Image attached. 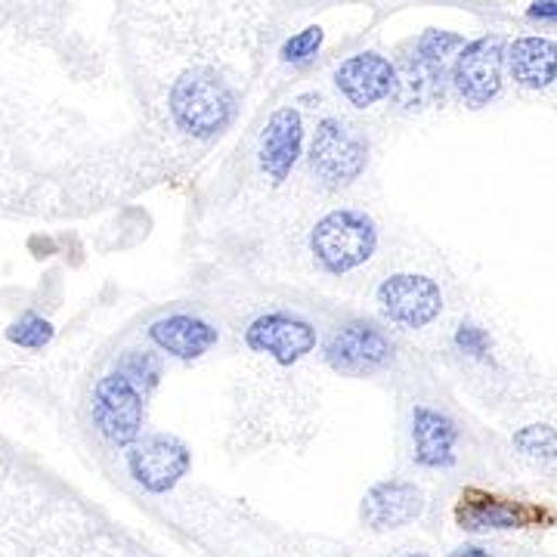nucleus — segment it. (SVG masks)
<instances>
[{
    "label": "nucleus",
    "mask_w": 557,
    "mask_h": 557,
    "mask_svg": "<svg viewBox=\"0 0 557 557\" xmlns=\"http://www.w3.org/2000/svg\"><path fill=\"white\" fill-rule=\"evenodd\" d=\"M119 372L139 391V384L152 387V384H156V379H159L161 369H159V359L156 357H149V354H139V350H131L127 357L121 359Z\"/></svg>",
    "instance_id": "4be33fe9"
},
{
    "label": "nucleus",
    "mask_w": 557,
    "mask_h": 557,
    "mask_svg": "<svg viewBox=\"0 0 557 557\" xmlns=\"http://www.w3.org/2000/svg\"><path fill=\"white\" fill-rule=\"evenodd\" d=\"M319 47H322V28L319 25H310V28H304L298 32L295 38H288L282 44V62H288V65H300V62L313 60L319 53Z\"/></svg>",
    "instance_id": "412c9836"
},
{
    "label": "nucleus",
    "mask_w": 557,
    "mask_h": 557,
    "mask_svg": "<svg viewBox=\"0 0 557 557\" xmlns=\"http://www.w3.org/2000/svg\"><path fill=\"white\" fill-rule=\"evenodd\" d=\"M245 341L255 354H267L282 366H292L317 347V329L300 317L267 313V317H258L248 325Z\"/></svg>",
    "instance_id": "0eeeda50"
},
{
    "label": "nucleus",
    "mask_w": 557,
    "mask_h": 557,
    "mask_svg": "<svg viewBox=\"0 0 557 557\" xmlns=\"http://www.w3.org/2000/svg\"><path fill=\"white\" fill-rule=\"evenodd\" d=\"M369 146L357 127L341 119H322L310 146V168L329 186H347L366 171Z\"/></svg>",
    "instance_id": "7ed1b4c3"
},
{
    "label": "nucleus",
    "mask_w": 557,
    "mask_h": 557,
    "mask_svg": "<svg viewBox=\"0 0 557 557\" xmlns=\"http://www.w3.org/2000/svg\"><path fill=\"white\" fill-rule=\"evenodd\" d=\"M379 304L384 317L403 329H424L443 310V295L434 278L399 273L379 285Z\"/></svg>",
    "instance_id": "423d86ee"
},
{
    "label": "nucleus",
    "mask_w": 557,
    "mask_h": 557,
    "mask_svg": "<svg viewBox=\"0 0 557 557\" xmlns=\"http://www.w3.org/2000/svg\"><path fill=\"white\" fill-rule=\"evenodd\" d=\"M453 557H490V552H486V548H480V545H465V548L453 552Z\"/></svg>",
    "instance_id": "393cba45"
},
{
    "label": "nucleus",
    "mask_w": 557,
    "mask_h": 557,
    "mask_svg": "<svg viewBox=\"0 0 557 557\" xmlns=\"http://www.w3.org/2000/svg\"><path fill=\"white\" fill-rule=\"evenodd\" d=\"M131 478L137 480L143 490L149 493H168L180 483V478L189 471V449L177 437H149L127 458Z\"/></svg>",
    "instance_id": "1a4fd4ad"
},
{
    "label": "nucleus",
    "mask_w": 557,
    "mask_h": 557,
    "mask_svg": "<svg viewBox=\"0 0 557 557\" xmlns=\"http://www.w3.org/2000/svg\"><path fill=\"white\" fill-rule=\"evenodd\" d=\"M458 431L453 418H446L431 406L412 409V446L416 461L424 468H449L456 461Z\"/></svg>",
    "instance_id": "ddd939ff"
},
{
    "label": "nucleus",
    "mask_w": 557,
    "mask_h": 557,
    "mask_svg": "<svg viewBox=\"0 0 557 557\" xmlns=\"http://www.w3.org/2000/svg\"><path fill=\"white\" fill-rule=\"evenodd\" d=\"M508 72L527 90H545L557 81V40L518 38L505 50Z\"/></svg>",
    "instance_id": "2eb2a0df"
},
{
    "label": "nucleus",
    "mask_w": 557,
    "mask_h": 557,
    "mask_svg": "<svg viewBox=\"0 0 557 557\" xmlns=\"http://www.w3.org/2000/svg\"><path fill=\"white\" fill-rule=\"evenodd\" d=\"M335 84L350 106L369 109L397 90V65H391L381 53H357L335 69Z\"/></svg>",
    "instance_id": "9d476101"
},
{
    "label": "nucleus",
    "mask_w": 557,
    "mask_h": 557,
    "mask_svg": "<svg viewBox=\"0 0 557 557\" xmlns=\"http://www.w3.org/2000/svg\"><path fill=\"white\" fill-rule=\"evenodd\" d=\"M406 557H428V555H406Z\"/></svg>",
    "instance_id": "a878e982"
},
{
    "label": "nucleus",
    "mask_w": 557,
    "mask_h": 557,
    "mask_svg": "<svg viewBox=\"0 0 557 557\" xmlns=\"http://www.w3.org/2000/svg\"><path fill=\"white\" fill-rule=\"evenodd\" d=\"M530 16H533V20L557 22V0H542V3H533V7H530Z\"/></svg>",
    "instance_id": "b1692460"
},
{
    "label": "nucleus",
    "mask_w": 557,
    "mask_h": 557,
    "mask_svg": "<svg viewBox=\"0 0 557 557\" xmlns=\"http://www.w3.org/2000/svg\"><path fill=\"white\" fill-rule=\"evenodd\" d=\"M394 354L391 341L369 322H347L325 344V359L344 375H369Z\"/></svg>",
    "instance_id": "6e6552de"
},
{
    "label": "nucleus",
    "mask_w": 557,
    "mask_h": 557,
    "mask_svg": "<svg viewBox=\"0 0 557 557\" xmlns=\"http://www.w3.org/2000/svg\"><path fill=\"white\" fill-rule=\"evenodd\" d=\"M424 511V496L416 483L406 480H387L372 486L362 498V520L372 530H397L412 523Z\"/></svg>",
    "instance_id": "f8f14e48"
},
{
    "label": "nucleus",
    "mask_w": 557,
    "mask_h": 557,
    "mask_svg": "<svg viewBox=\"0 0 557 557\" xmlns=\"http://www.w3.org/2000/svg\"><path fill=\"white\" fill-rule=\"evenodd\" d=\"M456 347L461 354H468V357H486L490 354V335L480 329V325H458L456 332Z\"/></svg>",
    "instance_id": "5701e85b"
},
{
    "label": "nucleus",
    "mask_w": 557,
    "mask_h": 557,
    "mask_svg": "<svg viewBox=\"0 0 557 557\" xmlns=\"http://www.w3.org/2000/svg\"><path fill=\"white\" fill-rule=\"evenodd\" d=\"M515 446L520 449V456L552 461V458H557V431L548 424H530V428L515 434Z\"/></svg>",
    "instance_id": "6ab92c4d"
},
{
    "label": "nucleus",
    "mask_w": 557,
    "mask_h": 557,
    "mask_svg": "<svg viewBox=\"0 0 557 557\" xmlns=\"http://www.w3.org/2000/svg\"><path fill=\"white\" fill-rule=\"evenodd\" d=\"M458 523L468 530V533H486V530H515V527H523L527 523V515L502 502V498L480 496L478 502L471 498H461L458 505Z\"/></svg>",
    "instance_id": "f3484780"
},
{
    "label": "nucleus",
    "mask_w": 557,
    "mask_h": 557,
    "mask_svg": "<svg viewBox=\"0 0 557 557\" xmlns=\"http://www.w3.org/2000/svg\"><path fill=\"white\" fill-rule=\"evenodd\" d=\"M468 44H465V38L461 35H453V32H424L421 38H418V47L416 53L421 57V60L428 62H437V65H443L446 69V62L456 57L465 50Z\"/></svg>",
    "instance_id": "a211bd4d"
},
{
    "label": "nucleus",
    "mask_w": 557,
    "mask_h": 557,
    "mask_svg": "<svg viewBox=\"0 0 557 557\" xmlns=\"http://www.w3.org/2000/svg\"><path fill=\"white\" fill-rule=\"evenodd\" d=\"M300 146H304V124H300V115L285 106V109H276L263 134H260V149L258 161L260 171L273 183H282V180L292 174L295 161L300 156Z\"/></svg>",
    "instance_id": "9b49d317"
},
{
    "label": "nucleus",
    "mask_w": 557,
    "mask_h": 557,
    "mask_svg": "<svg viewBox=\"0 0 557 557\" xmlns=\"http://www.w3.org/2000/svg\"><path fill=\"white\" fill-rule=\"evenodd\" d=\"M310 248L317 255L319 267L325 273H350L362 267L366 260L375 255L379 248V230L372 218H366L362 211H350L341 208L319 220L313 236H310Z\"/></svg>",
    "instance_id": "f03ea898"
},
{
    "label": "nucleus",
    "mask_w": 557,
    "mask_h": 557,
    "mask_svg": "<svg viewBox=\"0 0 557 557\" xmlns=\"http://www.w3.org/2000/svg\"><path fill=\"white\" fill-rule=\"evenodd\" d=\"M443 75L446 69L437 62L421 60L418 53H412L409 60L399 62L397 69V100L406 109H424L431 102L443 100Z\"/></svg>",
    "instance_id": "dca6fc26"
},
{
    "label": "nucleus",
    "mask_w": 557,
    "mask_h": 557,
    "mask_svg": "<svg viewBox=\"0 0 557 557\" xmlns=\"http://www.w3.org/2000/svg\"><path fill=\"white\" fill-rule=\"evenodd\" d=\"M505 40L498 35L471 40L458 60L453 62V87L468 106H486L502 90V69H505Z\"/></svg>",
    "instance_id": "20e7f679"
},
{
    "label": "nucleus",
    "mask_w": 557,
    "mask_h": 557,
    "mask_svg": "<svg viewBox=\"0 0 557 557\" xmlns=\"http://www.w3.org/2000/svg\"><path fill=\"white\" fill-rule=\"evenodd\" d=\"M7 338L13 341V344H20V347H28V350H40V347H47L50 338H53V325H50L47 319L28 313V317H22L20 322L7 332Z\"/></svg>",
    "instance_id": "aec40b11"
},
{
    "label": "nucleus",
    "mask_w": 557,
    "mask_h": 557,
    "mask_svg": "<svg viewBox=\"0 0 557 557\" xmlns=\"http://www.w3.org/2000/svg\"><path fill=\"white\" fill-rule=\"evenodd\" d=\"M149 338L159 344L164 354L177 359H199L218 344V329L211 322L199 317H186V313H174V317L156 319L149 325Z\"/></svg>",
    "instance_id": "4468645a"
},
{
    "label": "nucleus",
    "mask_w": 557,
    "mask_h": 557,
    "mask_svg": "<svg viewBox=\"0 0 557 557\" xmlns=\"http://www.w3.org/2000/svg\"><path fill=\"white\" fill-rule=\"evenodd\" d=\"M94 421L112 446H127L143 428V397L121 372H109L94 391Z\"/></svg>",
    "instance_id": "39448f33"
},
{
    "label": "nucleus",
    "mask_w": 557,
    "mask_h": 557,
    "mask_svg": "<svg viewBox=\"0 0 557 557\" xmlns=\"http://www.w3.org/2000/svg\"><path fill=\"white\" fill-rule=\"evenodd\" d=\"M236 112L233 90L211 72H186L171 90V115L189 137L208 139L220 134Z\"/></svg>",
    "instance_id": "f257e3e1"
}]
</instances>
